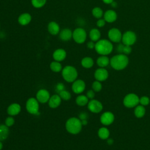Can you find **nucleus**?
I'll return each mask as SVG.
<instances>
[{
    "label": "nucleus",
    "mask_w": 150,
    "mask_h": 150,
    "mask_svg": "<svg viewBox=\"0 0 150 150\" xmlns=\"http://www.w3.org/2000/svg\"><path fill=\"white\" fill-rule=\"evenodd\" d=\"M117 15L113 10H108L104 13V19L105 22L111 23L116 21Z\"/></svg>",
    "instance_id": "nucleus-21"
},
{
    "label": "nucleus",
    "mask_w": 150,
    "mask_h": 150,
    "mask_svg": "<svg viewBox=\"0 0 150 150\" xmlns=\"http://www.w3.org/2000/svg\"><path fill=\"white\" fill-rule=\"evenodd\" d=\"M94 42L91 40V41H89L87 42V46L88 49H93L95 47V43H94Z\"/></svg>",
    "instance_id": "nucleus-39"
},
{
    "label": "nucleus",
    "mask_w": 150,
    "mask_h": 150,
    "mask_svg": "<svg viewBox=\"0 0 150 150\" xmlns=\"http://www.w3.org/2000/svg\"><path fill=\"white\" fill-rule=\"evenodd\" d=\"M47 28L49 33L52 35H56L60 32V26L59 24L54 21L50 22L47 25Z\"/></svg>",
    "instance_id": "nucleus-18"
},
{
    "label": "nucleus",
    "mask_w": 150,
    "mask_h": 150,
    "mask_svg": "<svg viewBox=\"0 0 150 150\" xmlns=\"http://www.w3.org/2000/svg\"><path fill=\"white\" fill-rule=\"evenodd\" d=\"M94 49L99 54L106 56L111 53L113 46L110 41L107 39H101L96 42Z\"/></svg>",
    "instance_id": "nucleus-2"
},
{
    "label": "nucleus",
    "mask_w": 150,
    "mask_h": 150,
    "mask_svg": "<svg viewBox=\"0 0 150 150\" xmlns=\"http://www.w3.org/2000/svg\"><path fill=\"white\" fill-rule=\"evenodd\" d=\"M89 37L91 40L93 42H97L100 39L101 33L98 29L93 28L91 29L89 32Z\"/></svg>",
    "instance_id": "nucleus-22"
},
{
    "label": "nucleus",
    "mask_w": 150,
    "mask_h": 150,
    "mask_svg": "<svg viewBox=\"0 0 150 150\" xmlns=\"http://www.w3.org/2000/svg\"><path fill=\"white\" fill-rule=\"evenodd\" d=\"M117 50L119 53H123L124 54H128L132 51L131 46L125 45L123 43L120 44L117 47Z\"/></svg>",
    "instance_id": "nucleus-26"
},
{
    "label": "nucleus",
    "mask_w": 150,
    "mask_h": 150,
    "mask_svg": "<svg viewBox=\"0 0 150 150\" xmlns=\"http://www.w3.org/2000/svg\"><path fill=\"white\" fill-rule=\"evenodd\" d=\"M50 97V94L47 90L40 89L37 92L36 99L40 103H47Z\"/></svg>",
    "instance_id": "nucleus-13"
},
{
    "label": "nucleus",
    "mask_w": 150,
    "mask_h": 150,
    "mask_svg": "<svg viewBox=\"0 0 150 150\" xmlns=\"http://www.w3.org/2000/svg\"><path fill=\"white\" fill-rule=\"evenodd\" d=\"M145 114V108L142 105H138L134 110V114L137 118H142Z\"/></svg>",
    "instance_id": "nucleus-27"
},
{
    "label": "nucleus",
    "mask_w": 150,
    "mask_h": 150,
    "mask_svg": "<svg viewBox=\"0 0 150 150\" xmlns=\"http://www.w3.org/2000/svg\"><path fill=\"white\" fill-rule=\"evenodd\" d=\"M129 60L126 54H119L114 56L111 59L110 63L111 67L117 70L124 69L128 65Z\"/></svg>",
    "instance_id": "nucleus-1"
},
{
    "label": "nucleus",
    "mask_w": 150,
    "mask_h": 150,
    "mask_svg": "<svg viewBox=\"0 0 150 150\" xmlns=\"http://www.w3.org/2000/svg\"><path fill=\"white\" fill-rule=\"evenodd\" d=\"M2 147H3V145H2V143L0 141V150H1L2 149Z\"/></svg>",
    "instance_id": "nucleus-46"
},
{
    "label": "nucleus",
    "mask_w": 150,
    "mask_h": 150,
    "mask_svg": "<svg viewBox=\"0 0 150 150\" xmlns=\"http://www.w3.org/2000/svg\"><path fill=\"white\" fill-rule=\"evenodd\" d=\"M105 21L104 19H98V21H97V26L99 28H101L103 27L105 25Z\"/></svg>",
    "instance_id": "nucleus-37"
},
{
    "label": "nucleus",
    "mask_w": 150,
    "mask_h": 150,
    "mask_svg": "<svg viewBox=\"0 0 150 150\" xmlns=\"http://www.w3.org/2000/svg\"><path fill=\"white\" fill-rule=\"evenodd\" d=\"M56 88L58 91H59V92L62 90H64V85L62 83H59L57 84L56 86Z\"/></svg>",
    "instance_id": "nucleus-41"
},
{
    "label": "nucleus",
    "mask_w": 150,
    "mask_h": 150,
    "mask_svg": "<svg viewBox=\"0 0 150 150\" xmlns=\"http://www.w3.org/2000/svg\"><path fill=\"white\" fill-rule=\"evenodd\" d=\"M59 38L64 42L70 40L73 37V32L69 28H64L59 32Z\"/></svg>",
    "instance_id": "nucleus-17"
},
{
    "label": "nucleus",
    "mask_w": 150,
    "mask_h": 150,
    "mask_svg": "<svg viewBox=\"0 0 150 150\" xmlns=\"http://www.w3.org/2000/svg\"><path fill=\"white\" fill-rule=\"evenodd\" d=\"M91 13L93 16L97 19H100L103 15V11L100 7L94 8L92 9Z\"/></svg>",
    "instance_id": "nucleus-31"
},
{
    "label": "nucleus",
    "mask_w": 150,
    "mask_h": 150,
    "mask_svg": "<svg viewBox=\"0 0 150 150\" xmlns=\"http://www.w3.org/2000/svg\"><path fill=\"white\" fill-rule=\"evenodd\" d=\"M121 40L124 45L131 46L136 42L137 36L132 31H127L122 35Z\"/></svg>",
    "instance_id": "nucleus-8"
},
{
    "label": "nucleus",
    "mask_w": 150,
    "mask_h": 150,
    "mask_svg": "<svg viewBox=\"0 0 150 150\" xmlns=\"http://www.w3.org/2000/svg\"><path fill=\"white\" fill-rule=\"evenodd\" d=\"M50 68L52 70V71L56 73L59 72L62 70V64L60 63L59 62L57 61H53L51 62L50 64Z\"/></svg>",
    "instance_id": "nucleus-30"
},
{
    "label": "nucleus",
    "mask_w": 150,
    "mask_h": 150,
    "mask_svg": "<svg viewBox=\"0 0 150 150\" xmlns=\"http://www.w3.org/2000/svg\"><path fill=\"white\" fill-rule=\"evenodd\" d=\"M88 109L93 113H98L103 108V104L97 100H91L87 104Z\"/></svg>",
    "instance_id": "nucleus-10"
},
{
    "label": "nucleus",
    "mask_w": 150,
    "mask_h": 150,
    "mask_svg": "<svg viewBox=\"0 0 150 150\" xmlns=\"http://www.w3.org/2000/svg\"><path fill=\"white\" fill-rule=\"evenodd\" d=\"M105 4H111L114 0H102Z\"/></svg>",
    "instance_id": "nucleus-42"
},
{
    "label": "nucleus",
    "mask_w": 150,
    "mask_h": 150,
    "mask_svg": "<svg viewBox=\"0 0 150 150\" xmlns=\"http://www.w3.org/2000/svg\"><path fill=\"white\" fill-rule=\"evenodd\" d=\"M111 4V6H112V7H116V6H117L116 3H115V2H114V1H113V2H112Z\"/></svg>",
    "instance_id": "nucleus-45"
},
{
    "label": "nucleus",
    "mask_w": 150,
    "mask_h": 150,
    "mask_svg": "<svg viewBox=\"0 0 150 150\" xmlns=\"http://www.w3.org/2000/svg\"><path fill=\"white\" fill-rule=\"evenodd\" d=\"M108 77V71L103 67L97 69L94 72V77L96 80L103 81L105 80Z\"/></svg>",
    "instance_id": "nucleus-14"
},
{
    "label": "nucleus",
    "mask_w": 150,
    "mask_h": 150,
    "mask_svg": "<svg viewBox=\"0 0 150 150\" xmlns=\"http://www.w3.org/2000/svg\"><path fill=\"white\" fill-rule=\"evenodd\" d=\"M62 75L65 81L71 83L76 80L78 76V73L76 68L73 66H66L62 69Z\"/></svg>",
    "instance_id": "nucleus-4"
},
{
    "label": "nucleus",
    "mask_w": 150,
    "mask_h": 150,
    "mask_svg": "<svg viewBox=\"0 0 150 150\" xmlns=\"http://www.w3.org/2000/svg\"><path fill=\"white\" fill-rule=\"evenodd\" d=\"M107 143L108 144H112L113 143V140L112 139H111V138H109L107 140Z\"/></svg>",
    "instance_id": "nucleus-44"
},
{
    "label": "nucleus",
    "mask_w": 150,
    "mask_h": 150,
    "mask_svg": "<svg viewBox=\"0 0 150 150\" xmlns=\"http://www.w3.org/2000/svg\"><path fill=\"white\" fill-rule=\"evenodd\" d=\"M31 21L32 16L30 13L27 12L21 13L18 18V23L22 26H26L28 25L31 22Z\"/></svg>",
    "instance_id": "nucleus-16"
},
{
    "label": "nucleus",
    "mask_w": 150,
    "mask_h": 150,
    "mask_svg": "<svg viewBox=\"0 0 150 150\" xmlns=\"http://www.w3.org/2000/svg\"><path fill=\"white\" fill-rule=\"evenodd\" d=\"M62 98L59 95L54 94L51 96L48 101L49 106L52 108H56L59 107L61 103Z\"/></svg>",
    "instance_id": "nucleus-19"
},
{
    "label": "nucleus",
    "mask_w": 150,
    "mask_h": 150,
    "mask_svg": "<svg viewBox=\"0 0 150 150\" xmlns=\"http://www.w3.org/2000/svg\"><path fill=\"white\" fill-rule=\"evenodd\" d=\"M21 110V105L18 103H13L9 105L7 108V112L11 116L18 115Z\"/></svg>",
    "instance_id": "nucleus-20"
},
{
    "label": "nucleus",
    "mask_w": 150,
    "mask_h": 150,
    "mask_svg": "<svg viewBox=\"0 0 150 150\" xmlns=\"http://www.w3.org/2000/svg\"><path fill=\"white\" fill-rule=\"evenodd\" d=\"M139 103V98L134 93H129L126 95L123 100V104L127 108H133Z\"/></svg>",
    "instance_id": "nucleus-5"
},
{
    "label": "nucleus",
    "mask_w": 150,
    "mask_h": 150,
    "mask_svg": "<svg viewBox=\"0 0 150 150\" xmlns=\"http://www.w3.org/2000/svg\"><path fill=\"white\" fill-rule=\"evenodd\" d=\"M98 135L101 139H107L110 136V131L105 127H101L98 131Z\"/></svg>",
    "instance_id": "nucleus-28"
},
{
    "label": "nucleus",
    "mask_w": 150,
    "mask_h": 150,
    "mask_svg": "<svg viewBox=\"0 0 150 150\" xmlns=\"http://www.w3.org/2000/svg\"><path fill=\"white\" fill-rule=\"evenodd\" d=\"M72 38L78 44L83 43L87 39L86 31L82 28H77L73 30Z\"/></svg>",
    "instance_id": "nucleus-7"
},
{
    "label": "nucleus",
    "mask_w": 150,
    "mask_h": 150,
    "mask_svg": "<svg viewBox=\"0 0 150 150\" xmlns=\"http://www.w3.org/2000/svg\"><path fill=\"white\" fill-rule=\"evenodd\" d=\"M86 88V84L82 80H76L73 81L71 86L73 91L76 94H80L84 91Z\"/></svg>",
    "instance_id": "nucleus-11"
},
{
    "label": "nucleus",
    "mask_w": 150,
    "mask_h": 150,
    "mask_svg": "<svg viewBox=\"0 0 150 150\" xmlns=\"http://www.w3.org/2000/svg\"><path fill=\"white\" fill-rule=\"evenodd\" d=\"M9 134L8 127L5 124H0V141H4L7 138Z\"/></svg>",
    "instance_id": "nucleus-24"
},
{
    "label": "nucleus",
    "mask_w": 150,
    "mask_h": 150,
    "mask_svg": "<svg viewBox=\"0 0 150 150\" xmlns=\"http://www.w3.org/2000/svg\"><path fill=\"white\" fill-rule=\"evenodd\" d=\"M81 121L76 117H71L68 119L66 122V129L70 134H77L81 131Z\"/></svg>",
    "instance_id": "nucleus-3"
},
{
    "label": "nucleus",
    "mask_w": 150,
    "mask_h": 150,
    "mask_svg": "<svg viewBox=\"0 0 150 150\" xmlns=\"http://www.w3.org/2000/svg\"><path fill=\"white\" fill-rule=\"evenodd\" d=\"M81 124H82V125H86L87 124V120H81Z\"/></svg>",
    "instance_id": "nucleus-43"
},
{
    "label": "nucleus",
    "mask_w": 150,
    "mask_h": 150,
    "mask_svg": "<svg viewBox=\"0 0 150 150\" xmlns=\"http://www.w3.org/2000/svg\"><path fill=\"white\" fill-rule=\"evenodd\" d=\"M15 123V120L12 117H8L6 118L5 121V124L7 127L12 126Z\"/></svg>",
    "instance_id": "nucleus-36"
},
{
    "label": "nucleus",
    "mask_w": 150,
    "mask_h": 150,
    "mask_svg": "<svg viewBox=\"0 0 150 150\" xmlns=\"http://www.w3.org/2000/svg\"><path fill=\"white\" fill-rule=\"evenodd\" d=\"M67 53L63 49H57L55 50L53 53V58L55 61L62 62L66 57Z\"/></svg>",
    "instance_id": "nucleus-15"
},
{
    "label": "nucleus",
    "mask_w": 150,
    "mask_h": 150,
    "mask_svg": "<svg viewBox=\"0 0 150 150\" xmlns=\"http://www.w3.org/2000/svg\"><path fill=\"white\" fill-rule=\"evenodd\" d=\"M122 34L119 29L114 28L109 30L108 32V36L110 40L114 43H118L122 39Z\"/></svg>",
    "instance_id": "nucleus-9"
},
{
    "label": "nucleus",
    "mask_w": 150,
    "mask_h": 150,
    "mask_svg": "<svg viewBox=\"0 0 150 150\" xmlns=\"http://www.w3.org/2000/svg\"><path fill=\"white\" fill-rule=\"evenodd\" d=\"M150 102L149 98L146 96H142L139 98V103L143 106H146L149 104Z\"/></svg>",
    "instance_id": "nucleus-35"
},
{
    "label": "nucleus",
    "mask_w": 150,
    "mask_h": 150,
    "mask_svg": "<svg viewBox=\"0 0 150 150\" xmlns=\"http://www.w3.org/2000/svg\"><path fill=\"white\" fill-rule=\"evenodd\" d=\"M81 66L86 69L91 68L94 64V61L90 57H85L81 61Z\"/></svg>",
    "instance_id": "nucleus-25"
},
{
    "label": "nucleus",
    "mask_w": 150,
    "mask_h": 150,
    "mask_svg": "<svg viewBox=\"0 0 150 150\" xmlns=\"http://www.w3.org/2000/svg\"><path fill=\"white\" fill-rule=\"evenodd\" d=\"M92 88L96 92H99L102 89V84L99 81H94L92 84Z\"/></svg>",
    "instance_id": "nucleus-34"
},
{
    "label": "nucleus",
    "mask_w": 150,
    "mask_h": 150,
    "mask_svg": "<svg viewBox=\"0 0 150 150\" xmlns=\"http://www.w3.org/2000/svg\"><path fill=\"white\" fill-rule=\"evenodd\" d=\"M88 117L87 114L86 112H81L80 114L79 115V119L80 120H87Z\"/></svg>",
    "instance_id": "nucleus-40"
},
{
    "label": "nucleus",
    "mask_w": 150,
    "mask_h": 150,
    "mask_svg": "<svg viewBox=\"0 0 150 150\" xmlns=\"http://www.w3.org/2000/svg\"><path fill=\"white\" fill-rule=\"evenodd\" d=\"M39 101L37 99L31 97L29 98L26 103V108L28 112L34 115H39Z\"/></svg>",
    "instance_id": "nucleus-6"
},
{
    "label": "nucleus",
    "mask_w": 150,
    "mask_h": 150,
    "mask_svg": "<svg viewBox=\"0 0 150 150\" xmlns=\"http://www.w3.org/2000/svg\"><path fill=\"white\" fill-rule=\"evenodd\" d=\"M95 96V93H94V90H88L87 93H86V96L88 98H90L91 100H92Z\"/></svg>",
    "instance_id": "nucleus-38"
},
{
    "label": "nucleus",
    "mask_w": 150,
    "mask_h": 150,
    "mask_svg": "<svg viewBox=\"0 0 150 150\" xmlns=\"http://www.w3.org/2000/svg\"><path fill=\"white\" fill-rule=\"evenodd\" d=\"M76 103L79 106H84L88 103V98L86 96L80 95L76 98Z\"/></svg>",
    "instance_id": "nucleus-29"
},
{
    "label": "nucleus",
    "mask_w": 150,
    "mask_h": 150,
    "mask_svg": "<svg viewBox=\"0 0 150 150\" xmlns=\"http://www.w3.org/2000/svg\"><path fill=\"white\" fill-rule=\"evenodd\" d=\"M114 120V114L110 111L104 112L100 117V121L104 125H109L111 124Z\"/></svg>",
    "instance_id": "nucleus-12"
},
{
    "label": "nucleus",
    "mask_w": 150,
    "mask_h": 150,
    "mask_svg": "<svg viewBox=\"0 0 150 150\" xmlns=\"http://www.w3.org/2000/svg\"><path fill=\"white\" fill-rule=\"evenodd\" d=\"M110 60L109 59V58L107 56H103V55H101V56L98 57V59H97V65L99 67H103V68L107 66L110 63Z\"/></svg>",
    "instance_id": "nucleus-23"
},
{
    "label": "nucleus",
    "mask_w": 150,
    "mask_h": 150,
    "mask_svg": "<svg viewBox=\"0 0 150 150\" xmlns=\"http://www.w3.org/2000/svg\"><path fill=\"white\" fill-rule=\"evenodd\" d=\"M59 96L64 100H69L71 98V94L66 90H62L59 92Z\"/></svg>",
    "instance_id": "nucleus-33"
},
{
    "label": "nucleus",
    "mask_w": 150,
    "mask_h": 150,
    "mask_svg": "<svg viewBox=\"0 0 150 150\" xmlns=\"http://www.w3.org/2000/svg\"><path fill=\"white\" fill-rule=\"evenodd\" d=\"M47 0H31L32 6L35 8H40L46 3Z\"/></svg>",
    "instance_id": "nucleus-32"
},
{
    "label": "nucleus",
    "mask_w": 150,
    "mask_h": 150,
    "mask_svg": "<svg viewBox=\"0 0 150 150\" xmlns=\"http://www.w3.org/2000/svg\"><path fill=\"white\" fill-rule=\"evenodd\" d=\"M0 29H1V23H0Z\"/></svg>",
    "instance_id": "nucleus-47"
}]
</instances>
